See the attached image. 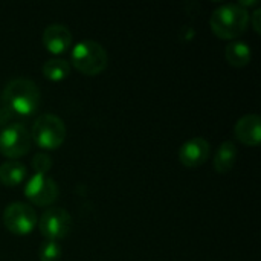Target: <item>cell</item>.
<instances>
[{"instance_id":"obj_17","label":"cell","mask_w":261,"mask_h":261,"mask_svg":"<svg viewBox=\"0 0 261 261\" xmlns=\"http://www.w3.org/2000/svg\"><path fill=\"white\" fill-rule=\"evenodd\" d=\"M52 167V159L50 156L44 154V153H38L34 156L32 159V168L35 171V174H46Z\"/></svg>"},{"instance_id":"obj_4","label":"cell","mask_w":261,"mask_h":261,"mask_svg":"<svg viewBox=\"0 0 261 261\" xmlns=\"http://www.w3.org/2000/svg\"><path fill=\"white\" fill-rule=\"evenodd\" d=\"M31 139L44 150H57L66 139V125L57 115L44 113L34 122Z\"/></svg>"},{"instance_id":"obj_7","label":"cell","mask_w":261,"mask_h":261,"mask_svg":"<svg viewBox=\"0 0 261 261\" xmlns=\"http://www.w3.org/2000/svg\"><path fill=\"white\" fill-rule=\"evenodd\" d=\"M38 228L46 240L58 242L66 239L73 226L72 216L63 208H47L38 219Z\"/></svg>"},{"instance_id":"obj_9","label":"cell","mask_w":261,"mask_h":261,"mask_svg":"<svg viewBox=\"0 0 261 261\" xmlns=\"http://www.w3.org/2000/svg\"><path fill=\"white\" fill-rule=\"evenodd\" d=\"M211 153V145L205 138H193L182 144L179 150V161L187 168H197L203 165Z\"/></svg>"},{"instance_id":"obj_13","label":"cell","mask_w":261,"mask_h":261,"mask_svg":"<svg viewBox=\"0 0 261 261\" xmlns=\"http://www.w3.org/2000/svg\"><path fill=\"white\" fill-rule=\"evenodd\" d=\"M26 179V167L20 161H6L0 165V184L17 187Z\"/></svg>"},{"instance_id":"obj_11","label":"cell","mask_w":261,"mask_h":261,"mask_svg":"<svg viewBox=\"0 0 261 261\" xmlns=\"http://www.w3.org/2000/svg\"><path fill=\"white\" fill-rule=\"evenodd\" d=\"M43 44L54 55L64 54L72 46V32L63 24H49L43 31Z\"/></svg>"},{"instance_id":"obj_14","label":"cell","mask_w":261,"mask_h":261,"mask_svg":"<svg viewBox=\"0 0 261 261\" xmlns=\"http://www.w3.org/2000/svg\"><path fill=\"white\" fill-rule=\"evenodd\" d=\"M226 61L234 67H245L251 63L252 50L245 41H232L225 49Z\"/></svg>"},{"instance_id":"obj_5","label":"cell","mask_w":261,"mask_h":261,"mask_svg":"<svg viewBox=\"0 0 261 261\" xmlns=\"http://www.w3.org/2000/svg\"><path fill=\"white\" fill-rule=\"evenodd\" d=\"M38 217L34 208L23 202H14L3 211V225L14 236H28L37 226Z\"/></svg>"},{"instance_id":"obj_18","label":"cell","mask_w":261,"mask_h":261,"mask_svg":"<svg viewBox=\"0 0 261 261\" xmlns=\"http://www.w3.org/2000/svg\"><path fill=\"white\" fill-rule=\"evenodd\" d=\"M260 9H255V11H254V17H252V24H254V29H255L257 32H260Z\"/></svg>"},{"instance_id":"obj_10","label":"cell","mask_w":261,"mask_h":261,"mask_svg":"<svg viewBox=\"0 0 261 261\" xmlns=\"http://www.w3.org/2000/svg\"><path fill=\"white\" fill-rule=\"evenodd\" d=\"M236 138L246 147H257L261 139V118L255 113L245 115L234 127Z\"/></svg>"},{"instance_id":"obj_16","label":"cell","mask_w":261,"mask_h":261,"mask_svg":"<svg viewBox=\"0 0 261 261\" xmlns=\"http://www.w3.org/2000/svg\"><path fill=\"white\" fill-rule=\"evenodd\" d=\"M38 257H40V261H60V258H61V246L58 245V242L46 240L40 246Z\"/></svg>"},{"instance_id":"obj_12","label":"cell","mask_w":261,"mask_h":261,"mask_svg":"<svg viewBox=\"0 0 261 261\" xmlns=\"http://www.w3.org/2000/svg\"><path fill=\"white\" fill-rule=\"evenodd\" d=\"M237 159V145L232 141H225L219 145L213 164L219 174H226L232 170Z\"/></svg>"},{"instance_id":"obj_1","label":"cell","mask_w":261,"mask_h":261,"mask_svg":"<svg viewBox=\"0 0 261 261\" xmlns=\"http://www.w3.org/2000/svg\"><path fill=\"white\" fill-rule=\"evenodd\" d=\"M41 102V95L37 84L28 78H15L6 84L2 93L3 107L17 116L34 115Z\"/></svg>"},{"instance_id":"obj_2","label":"cell","mask_w":261,"mask_h":261,"mask_svg":"<svg viewBox=\"0 0 261 261\" xmlns=\"http://www.w3.org/2000/svg\"><path fill=\"white\" fill-rule=\"evenodd\" d=\"M249 12L246 8L231 3L223 5L211 14V31L222 40H232L240 37L249 24Z\"/></svg>"},{"instance_id":"obj_3","label":"cell","mask_w":261,"mask_h":261,"mask_svg":"<svg viewBox=\"0 0 261 261\" xmlns=\"http://www.w3.org/2000/svg\"><path fill=\"white\" fill-rule=\"evenodd\" d=\"M70 58L73 67L87 76L99 75L107 67L109 61L106 49L93 40H83L76 43L72 49Z\"/></svg>"},{"instance_id":"obj_6","label":"cell","mask_w":261,"mask_h":261,"mask_svg":"<svg viewBox=\"0 0 261 261\" xmlns=\"http://www.w3.org/2000/svg\"><path fill=\"white\" fill-rule=\"evenodd\" d=\"M31 135L21 124H9L0 133V153L9 161H17L31 150Z\"/></svg>"},{"instance_id":"obj_15","label":"cell","mask_w":261,"mask_h":261,"mask_svg":"<svg viewBox=\"0 0 261 261\" xmlns=\"http://www.w3.org/2000/svg\"><path fill=\"white\" fill-rule=\"evenodd\" d=\"M70 73V64L63 58H50L43 64V75L50 81H61Z\"/></svg>"},{"instance_id":"obj_8","label":"cell","mask_w":261,"mask_h":261,"mask_svg":"<svg viewBox=\"0 0 261 261\" xmlns=\"http://www.w3.org/2000/svg\"><path fill=\"white\" fill-rule=\"evenodd\" d=\"M60 188L47 174H34L24 185V196L37 206H49L58 197Z\"/></svg>"}]
</instances>
